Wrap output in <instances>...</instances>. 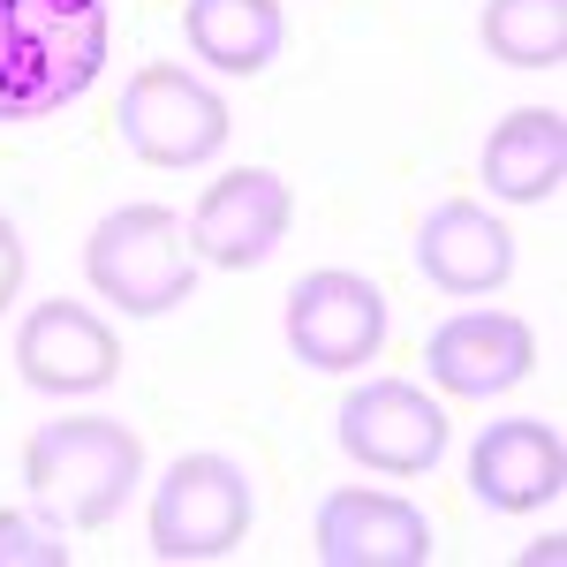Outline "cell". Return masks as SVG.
<instances>
[{
	"label": "cell",
	"mask_w": 567,
	"mask_h": 567,
	"mask_svg": "<svg viewBox=\"0 0 567 567\" xmlns=\"http://www.w3.org/2000/svg\"><path fill=\"white\" fill-rule=\"evenodd\" d=\"M16 288H23V235H16V219L0 213V310L16 303Z\"/></svg>",
	"instance_id": "18"
},
{
	"label": "cell",
	"mask_w": 567,
	"mask_h": 567,
	"mask_svg": "<svg viewBox=\"0 0 567 567\" xmlns=\"http://www.w3.org/2000/svg\"><path fill=\"white\" fill-rule=\"evenodd\" d=\"M250 477L227 454H182L152 492V553L159 560H227L250 537Z\"/></svg>",
	"instance_id": "4"
},
{
	"label": "cell",
	"mask_w": 567,
	"mask_h": 567,
	"mask_svg": "<svg viewBox=\"0 0 567 567\" xmlns=\"http://www.w3.org/2000/svg\"><path fill=\"white\" fill-rule=\"evenodd\" d=\"M416 272L432 280L439 296H492L515 280V235L499 219L470 205V197H446L416 219Z\"/></svg>",
	"instance_id": "13"
},
{
	"label": "cell",
	"mask_w": 567,
	"mask_h": 567,
	"mask_svg": "<svg viewBox=\"0 0 567 567\" xmlns=\"http://www.w3.org/2000/svg\"><path fill=\"white\" fill-rule=\"evenodd\" d=\"M182 39L205 69L250 84L280 61L288 16H280V0H182Z\"/></svg>",
	"instance_id": "15"
},
{
	"label": "cell",
	"mask_w": 567,
	"mask_h": 567,
	"mask_svg": "<svg viewBox=\"0 0 567 567\" xmlns=\"http://www.w3.org/2000/svg\"><path fill=\"white\" fill-rule=\"evenodd\" d=\"M477 39L507 69H560L567 53V0H484Z\"/></svg>",
	"instance_id": "16"
},
{
	"label": "cell",
	"mask_w": 567,
	"mask_h": 567,
	"mask_svg": "<svg viewBox=\"0 0 567 567\" xmlns=\"http://www.w3.org/2000/svg\"><path fill=\"white\" fill-rule=\"evenodd\" d=\"M84 272L106 303H122L130 318H167L189 303L197 288V258H189V227L167 205H122L91 227Z\"/></svg>",
	"instance_id": "3"
},
{
	"label": "cell",
	"mask_w": 567,
	"mask_h": 567,
	"mask_svg": "<svg viewBox=\"0 0 567 567\" xmlns=\"http://www.w3.org/2000/svg\"><path fill=\"white\" fill-rule=\"evenodd\" d=\"M227 99L205 76H189L175 61H152L136 69L122 91V144H130L144 167H205L227 152Z\"/></svg>",
	"instance_id": "5"
},
{
	"label": "cell",
	"mask_w": 567,
	"mask_h": 567,
	"mask_svg": "<svg viewBox=\"0 0 567 567\" xmlns=\"http://www.w3.org/2000/svg\"><path fill=\"white\" fill-rule=\"evenodd\" d=\"M23 477L39 492V507L69 529H106L130 507L144 477V439L114 416H61L39 424L23 446Z\"/></svg>",
	"instance_id": "2"
},
{
	"label": "cell",
	"mask_w": 567,
	"mask_h": 567,
	"mask_svg": "<svg viewBox=\"0 0 567 567\" xmlns=\"http://www.w3.org/2000/svg\"><path fill=\"white\" fill-rule=\"evenodd\" d=\"M567 492V446L545 416H507L484 424V439L470 446V499L492 515H537Z\"/></svg>",
	"instance_id": "12"
},
{
	"label": "cell",
	"mask_w": 567,
	"mask_h": 567,
	"mask_svg": "<svg viewBox=\"0 0 567 567\" xmlns=\"http://www.w3.org/2000/svg\"><path fill=\"white\" fill-rule=\"evenodd\" d=\"M296 227V197L272 167H235L219 175L197 213H189V258L219 265V272H258Z\"/></svg>",
	"instance_id": "8"
},
{
	"label": "cell",
	"mask_w": 567,
	"mask_h": 567,
	"mask_svg": "<svg viewBox=\"0 0 567 567\" xmlns=\"http://www.w3.org/2000/svg\"><path fill=\"white\" fill-rule=\"evenodd\" d=\"M310 545L326 567H424L439 553L432 545V515L401 492H326L318 499V523H310Z\"/></svg>",
	"instance_id": "9"
},
{
	"label": "cell",
	"mask_w": 567,
	"mask_h": 567,
	"mask_svg": "<svg viewBox=\"0 0 567 567\" xmlns=\"http://www.w3.org/2000/svg\"><path fill=\"white\" fill-rule=\"evenodd\" d=\"M537 363V333L515 310H462L424 341V379L454 401H492V393L523 386Z\"/></svg>",
	"instance_id": "11"
},
{
	"label": "cell",
	"mask_w": 567,
	"mask_h": 567,
	"mask_svg": "<svg viewBox=\"0 0 567 567\" xmlns=\"http://www.w3.org/2000/svg\"><path fill=\"white\" fill-rule=\"evenodd\" d=\"M477 175H484V189H492L499 205H545V197H560L567 114L560 106H515L499 130L484 136Z\"/></svg>",
	"instance_id": "14"
},
{
	"label": "cell",
	"mask_w": 567,
	"mask_h": 567,
	"mask_svg": "<svg viewBox=\"0 0 567 567\" xmlns=\"http://www.w3.org/2000/svg\"><path fill=\"white\" fill-rule=\"evenodd\" d=\"M288 349L310 371H363L386 349V296H379V280L341 272V265L303 272L288 288Z\"/></svg>",
	"instance_id": "7"
},
{
	"label": "cell",
	"mask_w": 567,
	"mask_h": 567,
	"mask_svg": "<svg viewBox=\"0 0 567 567\" xmlns=\"http://www.w3.org/2000/svg\"><path fill=\"white\" fill-rule=\"evenodd\" d=\"M16 371L39 393H99L122 379V341L99 310L53 296L16 326Z\"/></svg>",
	"instance_id": "10"
},
{
	"label": "cell",
	"mask_w": 567,
	"mask_h": 567,
	"mask_svg": "<svg viewBox=\"0 0 567 567\" xmlns=\"http://www.w3.org/2000/svg\"><path fill=\"white\" fill-rule=\"evenodd\" d=\"M106 0H0V122H39L106 69Z\"/></svg>",
	"instance_id": "1"
},
{
	"label": "cell",
	"mask_w": 567,
	"mask_h": 567,
	"mask_svg": "<svg viewBox=\"0 0 567 567\" xmlns=\"http://www.w3.org/2000/svg\"><path fill=\"white\" fill-rule=\"evenodd\" d=\"M341 454L379 477H432L446 454V409L409 379H363L333 416Z\"/></svg>",
	"instance_id": "6"
},
{
	"label": "cell",
	"mask_w": 567,
	"mask_h": 567,
	"mask_svg": "<svg viewBox=\"0 0 567 567\" xmlns=\"http://www.w3.org/2000/svg\"><path fill=\"white\" fill-rule=\"evenodd\" d=\"M0 567H69L61 523L23 515V507H0Z\"/></svg>",
	"instance_id": "17"
}]
</instances>
